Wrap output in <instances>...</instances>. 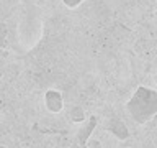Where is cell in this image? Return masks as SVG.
<instances>
[{
    "mask_svg": "<svg viewBox=\"0 0 157 148\" xmlns=\"http://www.w3.org/2000/svg\"><path fill=\"white\" fill-rule=\"evenodd\" d=\"M128 113L136 123H146L157 113V91L139 86L126 102Z\"/></svg>",
    "mask_w": 157,
    "mask_h": 148,
    "instance_id": "6da1fadb",
    "label": "cell"
},
{
    "mask_svg": "<svg viewBox=\"0 0 157 148\" xmlns=\"http://www.w3.org/2000/svg\"><path fill=\"white\" fill-rule=\"evenodd\" d=\"M44 102H46V107L49 112L52 113H57L62 110L64 107V99H62V94L54 91V89H49L46 92V96H44Z\"/></svg>",
    "mask_w": 157,
    "mask_h": 148,
    "instance_id": "277c9868",
    "label": "cell"
},
{
    "mask_svg": "<svg viewBox=\"0 0 157 148\" xmlns=\"http://www.w3.org/2000/svg\"><path fill=\"white\" fill-rule=\"evenodd\" d=\"M97 123H98L97 117H90L85 123H83V127L77 133V146L78 148H85L87 146V142H88V138L92 137V133H93V130H95Z\"/></svg>",
    "mask_w": 157,
    "mask_h": 148,
    "instance_id": "7a4b0ae2",
    "label": "cell"
},
{
    "mask_svg": "<svg viewBox=\"0 0 157 148\" xmlns=\"http://www.w3.org/2000/svg\"><path fill=\"white\" fill-rule=\"evenodd\" d=\"M105 128L108 132H111L116 138H120V140H126V138H129L128 127L124 125V122H123L121 118H118V117H111L110 120L106 122Z\"/></svg>",
    "mask_w": 157,
    "mask_h": 148,
    "instance_id": "3957f363",
    "label": "cell"
},
{
    "mask_svg": "<svg viewBox=\"0 0 157 148\" xmlns=\"http://www.w3.org/2000/svg\"><path fill=\"white\" fill-rule=\"evenodd\" d=\"M83 2V0H62V3L66 5V7H69V8H75L77 5H80Z\"/></svg>",
    "mask_w": 157,
    "mask_h": 148,
    "instance_id": "52a82bcc",
    "label": "cell"
},
{
    "mask_svg": "<svg viewBox=\"0 0 157 148\" xmlns=\"http://www.w3.org/2000/svg\"><path fill=\"white\" fill-rule=\"evenodd\" d=\"M0 74H2V68H0Z\"/></svg>",
    "mask_w": 157,
    "mask_h": 148,
    "instance_id": "ba28073f",
    "label": "cell"
},
{
    "mask_svg": "<svg viewBox=\"0 0 157 148\" xmlns=\"http://www.w3.org/2000/svg\"><path fill=\"white\" fill-rule=\"evenodd\" d=\"M7 35H8V28L5 23H0V48H7Z\"/></svg>",
    "mask_w": 157,
    "mask_h": 148,
    "instance_id": "8992f818",
    "label": "cell"
},
{
    "mask_svg": "<svg viewBox=\"0 0 157 148\" xmlns=\"http://www.w3.org/2000/svg\"><path fill=\"white\" fill-rule=\"evenodd\" d=\"M71 118L72 122H83L85 120V113H83V109L80 107H74L71 110Z\"/></svg>",
    "mask_w": 157,
    "mask_h": 148,
    "instance_id": "5b68a950",
    "label": "cell"
}]
</instances>
